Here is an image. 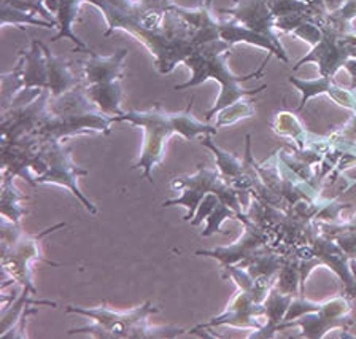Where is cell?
I'll return each instance as SVG.
<instances>
[{
  "mask_svg": "<svg viewBox=\"0 0 356 339\" xmlns=\"http://www.w3.org/2000/svg\"><path fill=\"white\" fill-rule=\"evenodd\" d=\"M44 54L48 63V91L51 97H59L70 93L81 85V77H76L72 72L70 64L64 58H58L49 52V48L43 43Z\"/></svg>",
  "mask_w": 356,
  "mask_h": 339,
  "instance_id": "cell-18",
  "label": "cell"
},
{
  "mask_svg": "<svg viewBox=\"0 0 356 339\" xmlns=\"http://www.w3.org/2000/svg\"><path fill=\"white\" fill-rule=\"evenodd\" d=\"M356 18V0H345L343 5L336 12L327 13L320 27L339 32V34H350L355 32L353 19Z\"/></svg>",
  "mask_w": 356,
  "mask_h": 339,
  "instance_id": "cell-27",
  "label": "cell"
},
{
  "mask_svg": "<svg viewBox=\"0 0 356 339\" xmlns=\"http://www.w3.org/2000/svg\"><path fill=\"white\" fill-rule=\"evenodd\" d=\"M350 313H352V298L347 297V294H339V297L323 303L318 310L307 313L298 317L296 320L282 324L280 331L299 326L302 333L298 338L309 339L325 338L334 328L348 331V328L353 325V319L350 317Z\"/></svg>",
  "mask_w": 356,
  "mask_h": 339,
  "instance_id": "cell-8",
  "label": "cell"
},
{
  "mask_svg": "<svg viewBox=\"0 0 356 339\" xmlns=\"http://www.w3.org/2000/svg\"><path fill=\"white\" fill-rule=\"evenodd\" d=\"M67 314L81 315L91 320V325L72 328L69 335H89L104 339L118 338H177L186 330L180 326H153L148 324L149 317L159 313L153 303L147 301L131 310H115L108 304H100L99 308H76L67 306Z\"/></svg>",
  "mask_w": 356,
  "mask_h": 339,
  "instance_id": "cell-3",
  "label": "cell"
},
{
  "mask_svg": "<svg viewBox=\"0 0 356 339\" xmlns=\"http://www.w3.org/2000/svg\"><path fill=\"white\" fill-rule=\"evenodd\" d=\"M200 145L207 147L210 152L213 153L216 161V169H218L220 174L237 190L243 177V161L236 157L234 153L226 152V150L215 145V143L211 142V136L200 137Z\"/></svg>",
  "mask_w": 356,
  "mask_h": 339,
  "instance_id": "cell-22",
  "label": "cell"
},
{
  "mask_svg": "<svg viewBox=\"0 0 356 339\" xmlns=\"http://www.w3.org/2000/svg\"><path fill=\"white\" fill-rule=\"evenodd\" d=\"M288 81L293 86H296V90L300 93V104L298 107V112L304 110L305 104H307L312 97L321 96L326 94L327 97H331L334 102L341 107L347 109L356 115V91L352 88H342L334 81V77H323L320 75L318 79L314 80H300L296 77H289Z\"/></svg>",
  "mask_w": 356,
  "mask_h": 339,
  "instance_id": "cell-14",
  "label": "cell"
},
{
  "mask_svg": "<svg viewBox=\"0 0 356 339\" xmlns=\"http://www.w3.org/2000/svg\"><path fill=\"white\" fill-rule=\"evenodd\" d=\"M296 297L293 294H286L280 290H277L275 287L270 288L269 294L264 299V308H266V324L258 331H254L248 338H274L277 331H280V325L285 320V315L289 309L293 299Z\"/></svg>",
  "mask_w": 356,
  "mask_h": 339,
  "instance_id": "cell-19",
  "label": "cell"
},
{
  "mask_svg": "<svg viewBox=\"0 0 356 339\" xmlns=\"http://www.w3.org/2000/svg\"><path fill=\"white\" fill-rule=\"evenodd\" d=\"M272 15L277 18L288 15H299L310 12V5L302 2V0H267Z\"/></svg>",
  "mask_w": 356,
  "mask_h": 339,
  "instance_id": "cell-29",
  "label": "cell"
},
{
  "mask_svg": "<svg viewBox=\"0 0 356 339\" xmlns=\"http://www.w3.org/2000/svg\"><path fill=\"white\" fill-rule=\"evenodd\" d=\"M0 15H2V19H0V26H35V27H44V29H53V27H58L54 23H49V21L40 18V16L33 15L31 12H26V10L11 7V5L2 2V10H0Z\"/></svg>",
  "mask_w": 356,
  "mask_h": 339,
  "instance_id": "cell-26",
  "label": "cell"
},
{
  "mask_svg": "<svg viewBox=\"0 0 356 339\" xmlns=\"http://www.w3.org/2000/svg\"><path fill=\"white\" fill-rule=\"evenodd\" d=\"M24 90H48V63L40 40H32L31 48L19 53L13 70L2 75V110Z\"/></svg>",
  "mask_w": 356,
  "mask_h": 339,
  "instance_id": "cell-7",
  "label": "cell"
},
{
  "mask_svg": "<svg viewBox=\"0 0 356 339\" xmlns=\"http://www.w3.org/2000/svg\"><path fill=\"white\" fill-rule=\"evenodd\" d=\"M86 3L96 7L105 18L104 37L122 31L137 38L154 56V69L159 75H169L196 49L191 27L172 10L145 12L137 0H86Z\"/></svg>",
  "mask_w": 356,
  "mask_h": 339,
  "instance_id": "cell-1",
  "label": "cell"
},
{
  "mask_svg": "<svg viewBox=\"0 0 356 339\" xmlns=\"http://www.w3.org/2000/svg\"><path fill=\"white\" fill-rule=\"evenodd\" d=\"M266 317L264 303H258L248 292H243L238 288L236 297L231 299L227 308L220 315L200 324L191 331L209 330L213 326H236V328H250V330L258 331L263 328L261 319Z\"/></svg>",
  "mask_w": 356,
  "mask_h": 339,
  "instance_id": "cell-12",
  "label": "cell"
},
{
  "mask_svg": "<svg viewBox=\"0 0 356 339\" xmlns=\"http://www.w3.org/2000/svg\"><path fill=\"white\" fill-rule=\"evenodd\" d=\"M254 107L252 101H248L247 97L241 99V101L229 105V107L222 109L221 112L215 115V126L216 127H226L238 123V121L252 118L254 115Z\"/></svg>",
  "mask_w": 356,
  "mask_h": 339,
  "instance_id": "cell-28",
  "label": "cell"
},
{
  "mask_svg": "<svg viewBox=\"0 0 356 339\" xmlns=\"http://www.w3.org/2000/svg\"><path fill=\"white\" fill-rule=\"evenodd\" d=\"M307 250L312 257L316 260L318 266H327V268L336 272L347 297L352 299L356 298V263L339 247V244L334 239L323 235L318 221H316L315 230L310 236Z\"/></svg>",
  "mask_w": 356,
  "mask_h": 339,
  "instance_id": "cell-11",
  "label": "cell"
},
{
  "mask_svg": "<svg viewBox=\"0 0 356 339\" xmlns=\"http://www.w3.org/2000/svg\"><path fill=\"white\" fill-rule=\"evenodd\" d=\"M83 90H85L89 101L96 105L100 112L115 116V118L124 113V110L121 109L122 94H124L122 93V81L107 83V85L83 86Z\"/></svg>",
  "mask_w": 356,
  "mask_h": 339,
  "instance_id": "cell-21",
  "label": "cell"
},
{
  "mask_svg": "<svg viewBox=\"0 0 356 339\" xmlns=\"http://www.w3.org/2000/svg\"><path fill=\"white\" fill-rule=\"evenodd\" d=\"M270 127L277 136L294 141V145L299 150L307 147V143L310 142V134L300 125L296 113L289 112V110H280V112H277L270 121Z\"/></svg>",
  "mask_w": 356,
  "mask_h": 339,
  "instance_id": "cell-23",
  "label": "cell"
},
{
  "mask_svg": "<svg viewBox=\"0 0 356 339\" xmlns=\"http://www.w3.org/2000/svg\"><path fill=\"white\" fill-rule=\"evenodd\" d=\"M321 40L312 47V52L307 56L298 61L293 70H298L304 64L315 63L320 69V75L334 77L348 59L356 58V31L350 34H339L326 27H321Z\"/></svg>",
  "mask_w": 356,
  "mask_h": 339,
  "instance_id": "cell-9",
  "label": "cell"
},
{
  "mask_svg": "<svg viewBox=\"0 0 356 339\" xmlns=\"http://www.w3.org/2000/svg\"><path fill=\"white\" fill-rule=\"evenodd\" d=\"M226 179L220 174L218 169H210L199 166V169L194 174L175 177L170 182L172 191L181 193L180 198L169 199L164 201V207H172V205H183L186 207V215L183 216L185 221H191L196 215V210L202 199L207 196L210 191L218 188Z\"/></svg>",
  "mask_w": 356,
  "mask_h": 339,
  "instance_id": "cell-10",
  "label": "cell"
},
{
  "mask_svg": "<svg viewBox=\"0 0 356 339\" xmlns=\"http://www.w3.org/2000/svg\"><path fill=\"white\" fill-rule=\"evenodd\" d=\"M13 179L15 177L2 174V219L19 223L22 216L27 214L21 203L27 201V198L18 190Z\"/></svg>",
  "mask_w": 356,
  "mask_h": 339,
  "instance_id": "cell-25",
  "label": "cell"
},
{
  "mask_svg": "<svg viewBox=\"0 0 356 339\" xmlns=\"http://www.w3.org/2000/svg\"><path fill=\"white\" fill-rule=\"evenodd\" d=\"M221 13L229 15V18L242 26L269 37L278 48L285 49L275 31V16L272 15L267 0H232V7L222 8Z\"/></svg>",
  "mask_w": 356,
  "mask_h": 339,
  "instance_id": "cell-13",
  "label": "cell"
},
{
  "mask_svg": "<svg viewBox=\"0 0 356 339\" xmlns=\"http://www.w3.org/2000/svg\"><path fill=\"white\" fill-rule=\"evenodd\" d=\"M323 235L334 239L356 263V214L348 221H318Z\"/></svg>",
  "mask_w": 356,
  "mask_h": 339,
  "instance_id": "cell-24",
  "label": "cell"
},
{
  "mask_svg": "<svg viewBox=\"0 0 356 339\" xmlns=\"http://www.w3.org/2000/svg\"><path fill=\"white\" fill-rule=\"evenodd\" d=\"M86 0H58V12H56V21H58V34H56L51 42H59L63 38H69L70 42H74V52L78 53H89L91 49L81 40L80 37L75 34L74 26L78 18V12L80 7L85 3Z\"/></svg>",
  "mask_w": 356,
  "mask_h": 339,
  "instance_id": "cell-20",
  "label": "cell"
},
{
  "mask_svg": "<svg viewBox=\"0 0 356 339\" xmlns=\"http://www.w3.org/2000/svg\"><path fill=\"white\" fill-rule=\"evenodd\" d=\"M86 169L78 168L72 159L70 150L64 147L63 141L42 143L35 163V185L40 183H51L69 190L80 201L89 214L96 215L97 207L81 193L78 187V179L88 175Z\"/></svg>",
  "mask_w": 356,
  "mask_h": 339,
  "instance_id": "cell-6",
  "label": "cell"
},
{
  "mask_svg": "<svg viewBox=\"0 0 356 339\" xmlns=\"http://www.w3.org/2000/svg\"><path fill=\"white\" fill-rule=\"evenodd\" d=\"M116 123H129L142 127L145 132L142 155L132 169H142L143 177L149 183H154L152 179V172L154 166L163 163L165 157V143L169 139L178 134L183 136V113H169L156 104L153 109L148 110H131L124 112L121 116H116Z\"/></svg>",
  "mask_w": 356,
  "mask_h": 339,
  "instance_id": "cell-4",
  "label": "cell"
},
{
  "mask_svg": "<svg viewBox=\"0 0 356 339\" xmlns=\"http://www.w3.org/2000/svg\"><path fill=\"white\" fill-rule=\"evenodd\" d=\"M343 69H347L350 77H352V85H350V88L356 91V58L348 59L347 63H345Z\"/></svg>",
  "mask_w": 356,
  "mask_h": 339,
  "instance_id": "cell-30",
  "label": "cell"
},
{
  "mask_svg": "<svg viewBox=\"0 0 356 339\" xmlns=\"http://www.w3.org/2000/svg\"><path fill=\"white\" fill-rule=\"evenodd\" d=\"M231 52L232 47L222 40L205 43V45L196 48L183 63L191 70V79L181 83V85L174 86V90L178 91L199 86L209 80L220 83V96L216 97L213 107L207 112V121L213 120L215 115L221 112L222 109L229 107V105L238 102L243 97L254 96V94L264 91L267 88L263 85L261 88H256V90H247V88L242 86V83L252 79H259V75H263L264 68L274 54H267V58L261 63L259 69H256L254 72H250L247 75H236L229 69V64H227V58L231 56Z\"/></svg>",
  "mask_w": 356,
  "mask_h": 339,
  "instance_id": "cell-2",
  "label": "cell"
},
{
  "mask_svg": "<svg viewBox=\"0 0 356 339\" xmlns=\"http://www.w3.org/2000/svg\"><path fill=\"white\" fill-rule=\"evenodd\" d=\"M65 223H58L42 231L37 236H27L21 231L19 223H13L2 219V269L3 276H8L11 283H21L22 290L37 294V288L32 281V261H44L51 266H59L54 261L44 260L40 249L42 239Z\"/></svg>",
  "mask_w": 356,
  "mask_h": 339,
  "instance_id": "cell-5",
  "label": "cell"
},
{
  "mask_svg": "<svg viewBox=\"0 0 356 339\" xmlns=\"http://www.w3.org/2000/svg\"><path fill=\"white\" fill-rule=\"evenodd\" d=\"M127 59V49H116L110 56H100L94 52L88 53V59L83 65L81 85H107V83L122 81L124 79V63Z\"/></svg>",
  "mask_w": 356,
  "mask_h": 339,
  "instance_id": "cell-15",
  "label": "cell"
},
{
  "mask_svg": "<svg viewBox=\"0 0 356 339\" xmlns=\"http://www.w3.org/2000/svg\"><path fill=\"white\" fill-rule=\"evenodd\" d=\"M220 38L222 42L229 43L231 47L237 45V43H248V45L264 48L270 54H274V56L280 59L282 63L289 64V58H288L285 49L278 48L269 37L259 34V32L248 29V27L242 26L241 23H237V21L232 18H229L227 21H221Z\"/></svg>",
  "mask_w": 356,
  "mask_h": 339,
  "instance_id": "cell-17",
  "label": "cell"
},
{
  "mask_svg": "<svg viewBox=\"0 0 356 339\" xmlns=\"http://www.w3.org/2000/svg\"><path fill=\"white\" fill-rule=\"evenodd\" d=\"M170 10H174L178 16H181L191 27V38L196 48L205 45V43L221 40V21L216 19L213 13V0H204L196 8L178 7L174 3Z\"/></svg>",
  "mask_w": 356,
  "mask_h": 339,
  "instance_id": "cell-16",
  "label": "cell"
}]
</instances>
